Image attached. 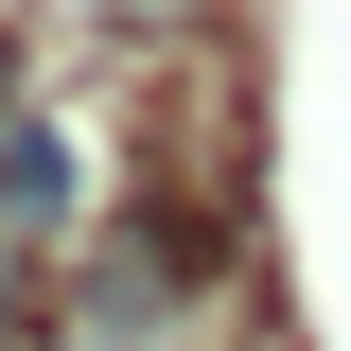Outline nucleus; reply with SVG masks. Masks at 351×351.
<instances>
[{
    "instance_id": "f03ea898",
    "label": "nucleus",
    "mask_w": 351,
    "mask_h": 351,
    "mask_svg": "<svg viewBox=\"0 0 351 351\" xmlns=\"http://www.w3.org/2000/svg\"><path fill=\"white\" fill-rule=\"evenodd\" d=\"M0 228H18V246H71L88 228V176H71L53 123H0Z\"/></svg>"
},
{
    "instance_id": "20e7f679",
    "label": "nucleus",
    "mask_w": 351,
    "mask_h": 351,
    "mask_svg": "<svg viewBox=\"0 0 351 351\" xmlns=\"http://www.w3.org/2000/svg\"><path fill=\"white\" fill-rule=\"evenodd\" d=\"M18 88H36V53H18V36H0V123H18Z\"/></svg>"
},
{
    "instance_id": "f257e3e1",
    "label": "nucleus",
    "mask_w": 351,
    "mask_h": 351,
    "mask_svg": "<svg viewBox=\"0 0 351 351\" xmlns=\"http://www.w3.org/2000/svg\"><path fill=\"white\" fill-rule=\"evenodd\" d=\"M193 281H211V228L193 211H106L71 246V334L88 351H158L176 316H193Z\"/></svg>"
},
{
    "instance_id": "7ed1b4c3",
    "label": "nucleus",
    "mask_w": 351,
    "mask_h": 351,
    "mask_svg": "<svg viewBox=\"0 0 351 351\" xmlns=\"http://www.w3.org/2000/svg\"><path fill=\"white\" fill-rule=\"evenodd\" d=\"M0 351H36V246L0 228Z\"/></svg>"
}]
</instances>
